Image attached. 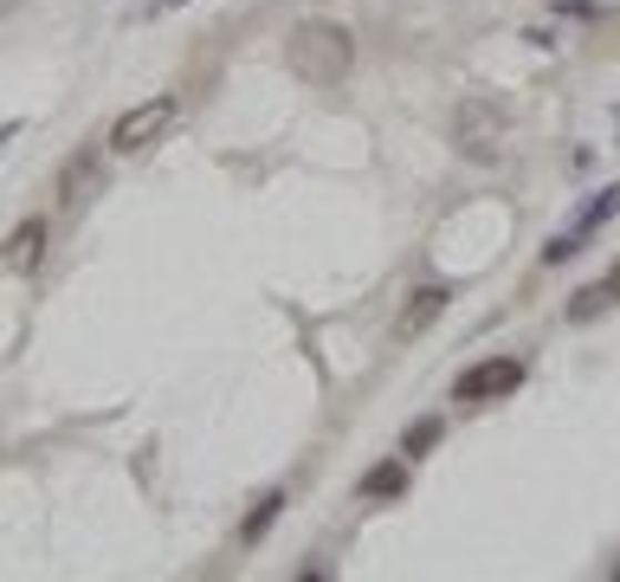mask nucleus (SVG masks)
I'll return each mask as SVG.
<instances>
[{"mask_svg":"<svg viewBox=\"0 0 620 582\" xmlns=\"http://www.w3.org/2000/svg\"><path fill=\"white\" fill-rule=\"evenodd\" d=\"M285 59H292V72L311 78V84H343V78L356 72V33L336 27V20H304V27H292V39H285Z\"/></svg>","mask_w":620,"mask_h":582,"instance_id":"obj_1","label":"nucleus"},{"mask_svg":"<svg viewBox=\"0 0 620 582\" xmlns=\"http://www.w3.org/2000/svg\"><path fill=\"white\" fill-rule=\"evenodd\" d=\"M169 123H175V98H143V104H130V111L110 123V150L136 155V150H149Z\"/></svg>","mask_w":620,"mask_h":582,"instance_id":"obj_2","label":"nucleus"},{"mask_svg":"<svg viewBox=\"0 0 620 582\" xmlns=\"http://www.w3.org/2000/svg\"><path fill=\"white\" fill-rule=\"evenodd\" d=\"M517 388H524V363L517 356H485L472 369H459L453 395L459 401H498V395H517Z\"/></svg>","mask_w":620,"mask_h":582,"instance_id":"obj_3","label":"nucleus"},{"mask_svg":"<svg viewBox=\"0 0 620 582\" xmlns=\"http://www.w3.org/2000/svg\"><path fill=\"white\" fill-rule=\"evenodd\" d=\"M91 194H104V150H78L65 169H59V207L78 214Z\"/></svg>","mask_w":620,"mask_h":582,"instance_id":"obj_4","label":"nucleus"},{"mask_svg":"<svg viewBox=\"0 0 620 582\" xmlns=\"http://www.w3.org/2000/svg\"><path fill=\"white\" fill-rule=\"evenodd\" d=\"M453 305V285H414L407 292L402 317H395V337H420V330H434V317Z\"/></svg>","mask_w":620,"mask_h":582,"instance_id":"obj_5","label":"nucleus"},{"mask_svg":"<svg viewBox=\"0 0 620 582\" xmlns=\"http://www.w3.org/2000/svg\"><path fill=\"white\" fill-rule=\"evenodd\" d=\"M498 136H505V116L491 111V104H466V111H459V150H472L478 162H491V155H498Z\"/></svg>","mask_w":620,"mask_h":582,"instance_id":"obj_6","label":"nucleus"},{"mask_svg":"<svg viewBox=\"0 0 620 582\" xmlns=\"http://www.w3.org/2000/svg\"><path fill=\"white\" fill-rule=\"evenodd\" d=\"M39 259H45V221H39V214H27L20 227L0 239V266H7V272H33Z\"/></svg>","mask_w":620,"mask_h":582,"instance_id":"obj_7","label":"nucleus"},{"mask_svg":"<svg viewBox=\"0 0 620 582\" xmlns=\"http://www.w3.org/2000/svg\"><path fill=\"white\" fill-rule=\"evenodd\" d=\"M363 499H402L407 492V453L402 460H382V466H368L363 472V486H356Z\"/></svg>","mask_w":620,"mask_h":582,"instance_id":"obj_8","label":"nucleus"},{"mask_svg":"<svg viewBox=\"0 0 620 582\" xmlns=\"http://www.w3.org/2000/svg\"><path fill=\"white\" fill-rule=\"evenodd\" d=\"M608 305H620V298H614V285H608V278H601V285H582V292L569 298V324H594V317H601V310H608Z\"/></svg>","mask_w":620,"mask_h":582,"instance_id":"obj_9","label":"nucleus"},{"mask_svg":"<svg viewBox=\"0 0 620 582\" xmlns=\"http://www.w3.org/2000/svg\"><path fill=\"white\" fill-rule=\"evenodd\" d=\"M278 511H285V492H265V499L246 511V524H240V543H258L272 524H278Z\"/></svg>","mask_w":620,"mask_h":582,"instance_id":"obj_10","label":"nucleus"},{"mask_svg":"<svg viewBox=\"0 0 620 582\" xmlns=\"http://www.w3.org/2000/svg\"><path fill=\"white\" fill-rule=\"evenodd\" d=\"M439 433H446V421H439V415H420V421H407V433H402V453H407V460L434 453V447H439Z\"/></svg>","mask_w":620,"mask_h":582,"instance_id":"obj_11","label":"nucleus"},{"mask_svg":"<svg viewBox=\"0 0 620 582\" xmlns=\"http://www.w3.org/2000/svg\"><path fill=\"white\" fill-rule=\"evenodd\" d=\"M614 214H620V188H601V194H594V201H588V207H582V214H576V233H582V239H588V233H594V227H608Z\"/></svg>","mask_w":620,"mask_h":582,"instance_id":"obj_12","label":"nucleus"},{"mask_svg":"<svg viewBox=\"0 0 620 582\" xmlns=\"http://www.w3.org/2000/svg\"><path fill=\"white\" fill-rule=\"evenodd\" d=\"M576 253H582V233L569 227V233H556V239L543 246V266H562V259H576Z\"/></svg>","mask_w":620,"mask_h":582,"instance_id":"obj_13","label":"nucleus"},{"mask_svg":"<svg viewBox=\"0 0 620 582\" xmlns=\"http://www.w3.org/2000/svg\"><path fill=\"white\" fill-rule=\"evenodd\" d=\"M169 7H187V0H155V13H169Z\"/></svg>","mask_w":620,"mask_h":582,"instance_id":"obj_14","label":"nucleus"},{"mask_svg":"<svg viewBox=\"0 0 620 582\" xmlns=\"http://www.w3.org/2000/svg\"><path fill=\"white\" fill-rule=\"evenodd\" d=\"M608 285H614V298H620V266H614V272H608Z\"/></svg>","mask_w":620,"mask_h":582,"instance_id":"obj_15","label":"nucleus"},{"mask_svg":"<svg viewBox=\"0 0 620 582\" xmlns=\"http://www.w3.org/2000/svg\"><path fill=\"white\" fill-rule=\"evenodd\" d=\"M608 576H614V582H620V563H608Z\"/></svg>","mask_w":620,"mask_h":582,"instance_id":"obj_16","label":"nucleus"}]
</instances>
